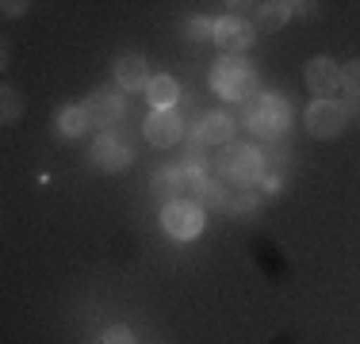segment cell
<instances>
[{"label": "cell", "instance_id": "obj_1", "mask_svg": "<svg viewBox=\"0 0 360 344\" xmlns=\"http://www.w3.org/2000/svg\"><path fill=\"white\" fill-rule=\"evenodd\" d=\"M211 88L230 103H250L257 96V73L245 58H222L211 69Z\"/></svg>", "mask_w": 360, "mask_h": 344}, {"label": "cell", "instance_id": "obj_2", "mask_svg": "<svg viewBox=\"0 0 360 344\" xmlns=\"http://www.w3.org/2000/svg\"><path fill=\"white\" fill-rule=\"evenodd\" d=\"M245 119H250V131L261 134V138H280L288 131L291 123V111L284 96H272V92H264V96H253L245 103Z\"/></svg>", "mask_w": 360, "mask_h": 344}, {"label": "cell", "instance_id": "obj_3", "mask_svg": "<svg viewBox=\"0 0 360 344\" xmlns=\"http://www.w3.org/2000/svg\"><path fill=\"white\" fill-rule=\"evenodd\" d=\"M219 172L238 187H250L264 176V153L253 145H226L219 157Z\"/></svg>", "mask_w": 360, "mask_h": 344}, {"label": "cell", "instance_id": "obj_4", "mask_svg": "<svg viewBox=\"0 0 360 344\" xmlns=\"http://www.w3.org/2000/svg\"><path fill=\"white\" fill-rule=\"evenodd\" d=\"M131 161H134V150H131V142H127L123 134L104 131L96 142H92V165H96V168H104V172H123Z\"/></svg>", "mask_w": 360, "mask_h": 344}, {"label": "cell", "instance_id": "obj_5", "mask_svg": "<svg viewBox=\"0 0 360 344\" xmlns=\"http://www.w3.org/2000/svg\"><path fill=\"white\" fill-rule=\"evenodd\" d=\"M161 226H165V234L176 237V241L200 237V230H203V211H200L195 203H188V199H176V203L165 206V214H161Z\"/></svg>", "mask_w": 360, "mask_h": 344}, {"label": "cell", "instance_id": "obj_6", "mask_svg": "<svg viewBox=\"0 0 360 344\" xmlns=\"http://www.w3.org/2000/svg\"><path fill=\"white\" fill-rule=\"evenodd\" d=\"M345 123H349V115L338 100H314L307 107V131L314 138H338L345 131Z\"/></svg>", "mask_w": 360, "mask_h": 344}, {"label": "cell", "instance_id": "obj_7", "mask_svg": "<svg viewBox=\"0 0 360 344\" xmlns=\"http://www.w3.org/2000/svg\"><path fill=\"white\" fill-rule=\"evenodd\" d=\"M215 42L226 50V58H238L242 50H250L253 27L242 20V15H222V20L215 23Z\"/></svg>", "mask_w": 360, "mask_h": 344}, {"label": "cell", "instance_id": "obj_8", "mask_svg": "<svg viewBox=\"0 0 360 344\" xmlns=\"http://www.w3.org/2000/svg\"><path fill=\"white\" fill-rule=\"evenodd\" d=\"M180 131H184V123H180L176 107H153L150 119H146V138H150L153 145H176L180 142Z\"/></svg>", "mask_w": 360, "mask_h": 344}, {"label": "cell", "instance_id": "obj_9", "mask_svg": "<svg viewBox=\"0 0 360 344\" xmlns=\"http://www.w3.org/2000/svg\"><path fill=\"white\" fill-rule=\"evenodd\" d=\"M307 88L319 100H333L341 88V69L330 62V58H311L307 62Z\"/></svg>", "mask_w": 360, "mask_h": 344}, {"label": "cell", "instance_id": "obj_10", "mask_svg": "<svg viewBox=\"0 0 360 344\" xmlns=\"http://www.w3.org/2000/svg\"><path fill=\"white\" fill-rule=\"evenodd\" d=\"M84 111H89L92 126H104V131H111V126L123 119V96H119L115 88H100L96 96L84 103Z\"/></svg>", "mask_w": 360, "mask_h": 344}, {"label": "cell", "instance_id": "obj_11", "mask_svg": "<svg viewBox=\"0 0 360 344\" xmlns=\"http://www.w3.org/2000/svg\"><path fill=\"white\" fill-rule=\"evenodd\" d=\"M230 134H234V119L226 115V111H211V115L200 119V126H195V142H211V145H226Z\"/></svg>", "mask_w": 360, "mask_h": 344}, {"label": "cell", "instance_id": "obj_12", "mask_svg": "<svg viewBox=\"0 0 360 344\" xmlns=\"http://www.w3.org/2000/svg\"><path fill=\"white\" fill-rule=\"evenodd\" d=\"M146 58L139 54H123V58H115V81H119V88H127V92H134V88H146L150 84V73H146Z\"/></svg>", "mask_w": 360, "mask_h": 344}, {"label": "cell", "instance_id": "obj_13", "mask_svg": "<svg viewBox=\"0 0 360 344\" xmlns=\"http://www.w3.org/2000/svg\"><path fill=\"white\" fill-rule=\"evenodd\" d=\"M150 192L158 195L165 206L176 203L180 192H184V172H180V168H158V172H153V180H150Z\"/></svg>", "mask_w": 360, "mask_h": 344}, {"label": "cell", "instance_id": "obj_14", "mask_svg": "<svg viewBox=\"0 0 360 344\" xmlns=\"http://www.w3.org/2000/svg\"><path fill=\"white\" fill-rule=\"evenodd\" d=\"M54 126H58V131H62L65 138H81V134L92 126V119H89V111H84V107H77V103H70V107H62V111H58Z\"/></svg>", "mask_w": 360, "mask_h": 344}, {"label": "cell", "instance_id": "obj_15", "mask_svg": "<svg viewBox=\"0 0 360 344\" xmlns=\"http://www.w3.org/2000/svg\"><path fill=\"white\" fill-rule=\"evenodd\" d=\"M295 12V4H284V0H272V4H257V23L269 31L284 27V20Z\"/></svg>", "mask_w": 360, "mask_h": 344}, {"label": "cell", "instance_id": "obj_16", "mask_svg": "<svg viewBox=\"0 0 360 344\" xmlns=\"http://www.w3.org/2000/svg\"><path fill=\"white\" fill-rule=\"evenodd\" d=\"M150 100H153V107H173V103L180 100V84L173 81V77H153L150 81Z\"/></svg>", "mask_w": 360, "mask_h": 344}, {"label": "cell", "instance_id": "obj_17", "mask_svg": "<svg viewBox=\"0 0 360 344\" xmlns=\"http://www.w3.org/2000/svg\"><path fill=\"white\" fill-rule=\"evenodd\" d=\"M192 199H195V206H211V211H215V206H226V192H222L215 180H207V184H203Z\"/></svg>", "mask_w": 360, "mask_h": 344}, {"label": "cell", "instance_id": "obj_18", "mask_svg": "<svg viewBox=\"0 0 360 344\" xmlns=\"http://www.w3.org/2000/svg\"><path fill=\"white\" fill-rule=\"evenodd\" d=\"M226 211H234V214H253V211H257V195H253V192H234V195H226Z\"/></svg>", "mask_w": 360, "mask_h": 344}, {"label": "cell", "instance_id": "obj_19", "mask_svg": "<svg viewBox=\"0 0 360 344\" xmlns=\"http://www.w3.org/2000/svg\"><path fill=\"white\" fill-rule=\"evenodd\" d=\"M341 88H345L349 96H360V58L341 69Z\"/></svg>", "mask_w": 360, "mask_h": 344}, {"label": "cell", "instance_id": "obj_20", "mask_svg": "<svg viewBox=\"0 0 360 344\" xmlns=\"http://www.w3.org/2000/svg\"><path fill=\"white\" fill-rule=\"evenodd\" d=\"M0 100H4V123H15V119H20V111H23L20 92H15V88H4V92H0Z\"/></svg>", "mask_w": 360, "mask_h": 344}, {"label": "cell", "instance_id": "obj_21", "mask_svg": "<svg viewBox=\"0 0 360 344\" xmlns=\"http://www.w3.org/2000/svg\"><path fill=\"white\" fill-rule=\"evenodd\" d=\"M184 34H188L192 42H203L207 34H215V23H211V20H188V23H184Z\"/></svg>", "mask_w": 360, "mask_h": 344}, {"label": "cell", "instance_id": "obj_22", "mask_svg": "<svg viewBox=\"0 0 360 344\" xmlns=\"http://www.w3.org/2000/svg\"><path fill=\"white\" fill-rule=\"evenodd\" d=\"M100 344H134V337H131V329H127V325H111V329H104Z\"/></svg>", "mask_w": 360, "mask_h": 344}, {"label": "cell", "instance_id": "obj_23", "mask_svg": "<svg viewBox=\"0 0 360 344\" xmlns=\"http://www.w3.org/2000/svg\"><path fill=\"white\" fill-rule=\"evenodd\" d=\"M23 8H27V4H15V0H8V4H4V12H8V15H20Z\"/></svg>", "mask_w": 360, "mask_h": 344}]
</instances>
